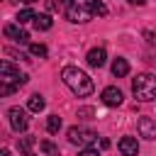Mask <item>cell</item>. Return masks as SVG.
<instances>
[{
  "mask_svg": "<svg viewBox=\"0 0 156 156\" xmlns=\"http://www.w3.org/2000/svg\"><path fill=\"white\" fill-rule=\"evenodd\" d=\"M61 80H63V83L71 88V93L78 95V98H85V95H90V93L95 90L93 78H90L85 71L76 68V66H66V68L61 71Z\"/></svg>",
  "mask_w": 156,
  "mask_h": 156,
  "instance_id": "cell-1",
  "label": "cell"
},
{
  "mask_svg": "<svg viewBox=\"0 0 156 156\" xmlns=\"http://www.w3.org/2000/svg\"><path fill=\"white\" fill-rule=\"evenodd\" d=\"M24 83H27V73H20V68H15L10 61L0 63V95H10Z\"/></svg>",
  "mask_w": 156,
  "mask_h": 156,
  "instance_id": "cell-2",
  "label": "cell"
},
{
  "mask_svg": "<svg viewBox=\"0 0 156 156\" xmlns=\"http://www.w3.org/2000/svg\"><path fill=\"white\" fill-rule=\"evenodd\" d=\"M132 93L136 100L141 102H149L156 98V76L151 73H139L134 80H132Z\"/></svg>",
  "mask_w": 156,
  "mask_h": 156,
  "instance_id": "cell-3",
  "label": "cell"
},
{
  "mask_svg": "<svg viewBox=\"0 0 156 156\" xmlns=\"http://www.w3.org/2000/svg\"><path fill=\"white\" fill-rule=\"evenodd\" d=\"M98 139V134L93 129H85V127H71L68 129V141L71 144H78V146H88Z\"/></svg>",
  "mask_w": 156,
  "mask_h": 156,
  "instance_id": "cell-4",
  "label": "cell"
},
{
  "mask_svg": "<svg viewBox=\"0 0 156 156\" xmlns=\"http://www.w3.org/2000/svg\"><path fill=\"white\" fill-rule=\"evenodd\" d=\"M63 2H66V17H68L71 22H88V20L93 17V12H90L85 5L68 2V0H63Z\"/></svg>",
  "mask_w": 156,
  "mask_h": 156,
  "instance_id": "cell-5",
  "label": "cell"
},
{
  "mask_svg": "<svg viewBox=\"0 0 156 156\" xmlns=\"http://www.w3.org/2000/svg\"><path fill=\"white\" fill-rule=\"evenodd\" d=\"M7 115H10V124H12L15 132H24V129H27L29 122H27V112H24L22 107H10Z\"/></svg>",
  "mask_w": 156,
  "mask_h": 156,
  "instance_id": "cell-6",
  "label": "cell"
},
{
  "mask_svg": "<svg viewBox=\"0 0 156 156\" xmlns=\"http://www.w3.org/2000/svg\"><path fill=\"white\" fill-rule=\"evenodd\" d=\"M122 90L119 88H115V85H110V88H105L102 90V102L105 105H110V107H117V105H122Z\"/></svg>",
  "mask_w": 156,
  "mask_h": 156,
  "instance_id": "cell-7",
  "label": "cell"
},
{
  "mask_svg": "<svg viewBox=\"0 0 156 156\" xmlns=\"http://www.w3.org/2000/svg\"><path fill=\"white\" fill-rule=\"evenodd\" d=\"M5 37L20 41V44H27L29 41V34L22 29V24H5Z\"/></svg>",
  "mask_w": 156,
  "mask_h": 156,
  "instance_id": "cell-8",
  "label": "cell"
},
{
  "mask_svg": "<svg viewBox=\"0 0 156 156\" xmlns=\"http://www.w3.org/2000/svg\"><path fill=\"white\" fill-rule=\"evenodd\" d=\"M136 129H139V134L144 136V139H156V122L154 119H149V117H141L139 119V124H136Z\"/></svg>",
  "mask_w": 156,
  "mask_h": 156,
  "instance_id": "cell-9",
  "label": "cell"
},
{
  "mask_svg": "<svg viewBox=\"0 0 156 156\" xmlns=\"http://www.w3.org/2000/svg\"><path fill=\"white\" fill-rule=\"evenodd\" d=\"M119 151H122V156H136L139 154V141L134 136H122L119 139Z\"/></svg>",
  "mask_w": 156,
  "mask_h": 156,
  "instance_id": "cell-10",
  "label": "cell"
},
{
  "mask_svg": "<svg viewBox=\"0 0 156 156\" xmlns=\"http://www.w3.org/2000/svg\"><path fill=\"white\" fill-rule=\"evenodd\" d=\"M105 58H107L105 49H90V51H88V56H85L88 66H93V68H100V66H105Z\"/></svg>",
  "mask_w": 156,
  "mask_h": 156,
  "instance_id": "cell-11",
  "label": "cell"
},
{
  "mask_svg": "<svg viewBox=\"0 0 156 156\" xmlns=\"http://www.w3.org/2000/svg\"><path fill=\"white\" fill-rule=\"evenodd\" d=\"M112 73H115L117 78H124V76L129 73V63H127V58H115V63H112Z\"/></svg>",
  "mask_w": 156,
  "mask_h": 156,
  "instance_id": "cell-12",
  "label": "cell"
},
{
  "mask_svg": "<svg viewBox=\"0 0 156 156\" xmlns=\"http://www.w3.org/2000/svg\"><path fill=\"white\" fill-rule=\"evenodd\" d=\"M85 7H88L93 15H100V17H105V15H107V7H105V2H102V0H85Z\"/></svg>",
  "mask_w": 156,
  "mask_h": 156,
  "instance_id": "cell-13",
  "label": "cell"
},
{
  "mask_svg": "<svg viewBox=\"0 0 156 156\" xmlns=\"http://www.w3.org/2000/svg\"><path fill=\"white\" fill-rule=\"evenodd\" d=\"M51 27H54V22H51L49 15H37V17H34V29L46 32V29H51Z\"/></svg>",
  "mask_w": 156,
  "mask_h": 156,
  "instance_id": "cell-14",
  "label": "cell"
},
{
  "mask_svg": "<svg viewBox=\"0 0 156 156\" xmlns=\"http://www.w3.org/2000/svg\"><path fill=\"white\" fill-rule=\"evenodd\" d=\"M27 107H29L32 112H41V110L46 107V100H44L41 95H32V98L27 100Z\"/></svg>",
  "mask_w": 156,
  "mask_h": 156,
  "instance_id": "cell-15",
  "label": "cell"
},
{
  "mask_svg": "<svg viewBox=\"0 0 156 156\" xmlns=\"http://www.w3.org/2000/svg\"><path fill=\"white\" fill-rule=\"evenodd\" d=\"M34 17H37V12H34L32 7H24V10L17 12V24H24V22H29V20H34Z\"/></svg>",
  "mask_w": 156,
  "mask_h": 156,
  "instance_id": "cell-16",
  "label": "cell"
},
{
  "mask_svg": "<svg viewBox=\"0 0 156 156\" xmlns=\"http://www.w3.org/2000/svg\"><path fill=\"white\" fill-rule=\"evenodd\" d=\"M58 129H61V117H58V115H51V117L46 119V132H49V134H56Z\"/></svg>",
  "mask_w": 156,
  "mask_h": 156,
  "instance_id": "cell-17",
  "label": "cell"
},
{
  "mask_svg": "<svg viewBox=\"0 0 156 156\" xmlns=\"http://www.w3.org/2000/svg\"><path fill=\"white\" fill-rule=\"evenodd\" d=\"M39 149H41V151H44L46 156H61V151H58V149H56V146H54L51 141H46V139H44V141L39 144Z\"/></svg>",
  "mask_w": 156,
  "mask_h": 156,
  "instance_id": "cell-18",
  "label": "cell"
},
{
  "mask_svg": "<svg viewBox=\"0 0 156 156\" xmlns=\"http://www.w3.org/2000/svg\"><path fill=\"white\" fill-rule=\"evenodd\" d=\"M29 54L32 56H46V46L44 44H29Z\"/></svg>",
  "mask_w": 156,
  "mask_h": 156,
  "instance_id": "cell-19",
  "label": "cell"
},
{
  "mask_svg": "<svg viewBox=\"0 0 156 156\" xmlns=\"http://www.w3.org/2000/svg\"><path fill=\"white\" fill-rule=\"evenodd\" d=\"M32 144H34V136H22V139H20V149H22L24 154H29Z\"/></svg>",
  "mask_w": 156,
  "mask_h": 156,
  "instance_id": "cell-20",
  "label": "cell"
},
{
  "mask_svg": "<svg viewBox=\"0 0 156 156\" xmlns=\"http://www.w3.org/2000/svg\"><path fill=\"white\" fill-rule=\"evenodd\" d=\"M78 156H100V154H98L95 149H83V151H80Z\"/></svg>",
  "mask_w": 156,
  "mask_h": 156,
  "instance_id": "cell-21",
  "label": "cell"
},
{
  "mask_svg": "<svg viewBox=\"0 0 156 156\" xmlns=\"http://www.w3.org/2000/svg\"><path fill=\"white\" fill-rule=\"evenodd\" d=\"M129 2H132V5H144L146 0H129Z\"/></svg>",
  "mask_w": 156,
  "mask_h": 156,
  "instance_id": "cell-22",
  "label": "cell"
},
{
  "mask_svg": "<svg viewBox=\"0 0 156 156\" xmlns=\"http://www.w3.org/2000/svg\"><path fill=\"white\" fill-rule=\"evenodd\" d=\"M0 156H10V151H7V149H2V151H0Z\"/></svg>",
  "mask_w": 156,
  "mask_h": 156,
  "instance_id": "cell-23",
  "label": "cell"
},
{
  "mask_svg": "<svg viewBox=\"0 0 156 156\" xmlns=\"http://www.w3.org/2000/svg\"><path fill=\"white\" fill-rule=\"evenodd\" d=\"M24 2H37V0H24Z\"/></svg>",
  "mask_w": 156,
  "mask_h": 156,
  "instance_id": "cell-24",
  "label": "cell"
},
{
  "mask_svg": "<svg viewBox=\"0 0 156 156\" xmlns=\"http://www.w3.org/2000/svg\"><path fill=\"white\" fill-rule=\"evenodd\" d=\"M24 156H34V154H24Z\"/></svg>",
  "mask_w": 156,
  "mask_h": 156,
  "instance_id": "cell-25",
  "label": "cell"
}]
</instances>
